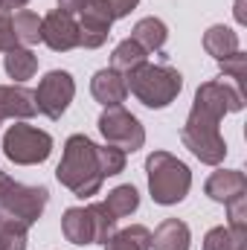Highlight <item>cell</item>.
I'll return each mask as SVG.
<instances>
[{
  "instance_id": "6",
  "label": "cell",
  "mask_w": 247,
  "mask_h": 250,
  "mask_svg": "<svg viewBox=\"0 0 247 250\" xmlns=\"http://www.w3.org/2000/svg\"><path fill=\"white\" fill-rule=\"evenodd\" d=\"M47 201H50L47 187H26V184L12 181L9 189L0 195V215L12 218V221H21L23 227H32L41 218Z\"/></svg>"
},
{
  "instance_id": "34",
  "label": "cell",
  "mask_w": 247,
  "mask_h": 250,
  "mask_svg": "<svg viewBox=\"0 0 247 250\" xmlns=\"http://www.w3.org/2000/svg\"><path fill=\"white\" fill-rule=\"evenodd\" d=\"M9 184H12V178H9V175H6V172L0 169V195H3L6 189H9Z\"/></svg>"
},
{
  "instance_id": "21",
  "label": "cell",
  "mask_w": 247,
  "mask_h": 250,
  "mask_svg": "<svg viewBox=\"0 0 247 250\" xmlns=\"http://www.w3.org/2000/svg\"><path fill=\"white\" fill-rule=\"evenodd\" d=\"M204 250H247V230H230L227 224L212 227L204 236Z\"/></svg>"
},
{
  "instance_id": "26",
  "label": "cell",
  "mask_w": 247,
  "mask_h": 250,
  "mask_svg": "<svg viewBox=\"0 0 247 250\" xmlns=\"http://www.w3.org/2000/svg\"><path fill=\"white\" fill-rule=\"evenodd\" d=\"M125 160H128V154H125L123 148H117V146H99V166H102L105 178L120 175L125 169Z\"/></svg>"
},
{
  "instance_id": "3",
  "label": "cell",
  "mask_w": 247,
  "mask_h": 250,
  "mask_svg": "<svg viewBox=\"0 0 247 250\" xmlns=\"http://www.w3.org/2000/svg\"><path fill=\"white\" fill-rule=\"evenodd\" d=\"M125 84H128V93H134L145 108H169L178 93L184 90V76L172 67V64H140L137 70H131L125 76Z\"/></svg>"
},
{
  "instance_id": "23",
  "label": "cell",
  "mask_w": 247,
  "mask_h": 250,
  "mask_svg": "<svg viewBox=\"0 0 247 250\" xmlns=\"http://www.w3.org/2000/svg\"><path fill=\"white\" fill-rule=\"evenodd\" d=\"M111 35V23L99 21V18H90V15H82V23H79V47L84 50H96L108 41Z\"/></svg>"
},
{
  "instance_id": "24",
  "label": "cell",
  "mask_w": 247,
  "mask_h": 250,
  "mask_svg": "<svg viewBox=\"0 0 247 250\" xmlns=\"http://www.w3.org/2000/svg\"><path fill=\"white\" fill-rule=\"evenodd\" d=\"M87 212L93 218V233H96V242L105 245L114 233H117V218L114 212L105 207V201H96V204H87Z\"/></svg>"
},
{
  "instance_id": "11",
  "label": "cell",
  "mask_w": 247,
  "mask_h": 250,
  "mask_svg": "<svg viewBox=\"0 0 247 250\" xmlns=\"http://www.w3.org/2000/svg\"><path fill=\"white\" fill-rule=\"evenodd\" d=\"M90 93L99 105L111 108V105H123L125 96H128V84H125V76L117 73L114 67H105V70H96L93 79H90Z\"/></svg>"
},
{
  "instance_id": "12",
  "label": "cell",
  "mask_w": 247,
  "mask_h": 250,
  "mask_svg": "<svg viewBox=\"0 0 247 250\" xmlns=\"http://www.w3.org/2000/svg\"><path fill=\"white\" fill-rule=\"evenodd\" d=\"M204 192L212 201H218V204H230L233 198L247 195V178H245V172H239V169H218V172H212L206 178Z\"/></svg>"
},
{
  "instance_id": "14",
  "label": "cell",
  "mask_w": 247,
  "mask_h": 250,
  "mask_svg": "<svg viewBox=\"0 0 247 250\" xmlns=\"http://www.w3.org/2000/svg\"><path fill=\"white\" fill-rule=\"evenodd\" d=\"M192 233L181 218H166L151 233V250H189Z\"/></svg>"
},
{
  "instance_id": "20",
  "label": "cell",
  "mask_w": 247,
  "mask_h": 250,
  "mask_svg": "<svg viewBox=\"0 0 247 250\" xmlns=\"http://www.w3.org/2000/svg\"><path fill=\"white\" fill-rule=\"evenodd\" d=\"M12 32H15V41L21 47L38 44L41 41V18L32 9H18L12 18Z\"/></svg>"
},
{
  "instance_id": "16",
  "label": "cell",
  "mask_w": 247,
  "mask_h": 250,
  "mask_svg": "<svg viewBox=\"0 0 247 250\" xmlns=\"http://www.w3.org/2000/svg\"><path fill=\"white\" fill-rule=\"evenodd\" d=\"M204 50H206L215 62H224L227 56H233V53L239 50V35H236L230 26L215 23V26H209V29L204 32Z\"/></svg>"
},
{
  "instance_id": "35",
  "label": "cell",
  "mask_w": 247,
  "mask_h": 250,
  "mask_svg": "<svg viewBox=\"0 0 247 250\" xmlns=\"http://www.w3.org/2000/svg\"><path fill=\"white\" fill-rule=\"evenodd\" d=\"M0 227H3V215H0Z\"/></svg>"
},
{
  "instance_id": "19",
  "label": "cell",
  "mask_w": 247,
  "mask_h": 250,
  "mask_svg": "<svg viewBox=\"0 0 247 250\" xmlns=\"http://www.w3.org/2000/svg\"><path fill=\"white\" fill-rule=\"evenodd\" d=\"M148 62V53L134 41V38H125V41H120L117 47H114V53H111V67L117 70V73H123V76H128L131 70H137L140 64Z\"/></svg>"
},
{
  "instance_id": "1",
  "label": "cell",
  "mask_w": 247,
  "mask_h": 250,
  "mask_svg": "<svg viewBox=\"0 0 247 250\" xmlns=\"http://www.w3.org/2000/svg\"><path fill=\"white\" fill-rule=\"evenodd\" d=\"M245 108V93L221 79L204 82L195 93L192 111L181 128L184 146L206 166H218L227 157V143L221 137V120Z\"/></svg>"
},
{
  "instance_id": "8",
  "label": "cell",
  "mask_w": 247,
  "mask_h": 250,
  "mask_svg": "<svg viewBox=\"0 0 247 250\" xmlns=\"http://www.w3.org/2000/svg\"><path fill=\"white\" fill-rule=\"evenodd\" d=\"M76 96V82L67 70H50L38 90H35V102H38V114H44L47 120H62L64 111L70 108Z\"/></svg>"
},
{
  "instance_id": "5",
  "label": "cell",
  "mask_w": 247,
  "mask_h": 250,
  "mask_svg": "<svg viewBox=\"0 0 247 250\" xmlns=\"http://www.w3.org/2000/svg\"><path fill=\"white\" fill-rule=\"evenodd\" d=\"M53 151V137L35 125L15 123L3 134V154L18 166H35L44 163Z\"/></svg>"
},
{
  "instance_id": "13",
  "label": "cell",
  "mask_w": 247,
  "mask_h": 250,
  "mask_svg": "<svg viewBox=\"0 0 247 250\" xmlns=\"http://www.w3.org/2000/svg\"><path fill=\"white\" fill-rule=\"evenodd\" d=\"M62 233L67 242L73 245H96V233H93V218L87 212V207H70L62 215Z\"/></svg>"
},
{
  "instance_id": "4",
  "label": "cell",
  "mask_w": 247,
  "mask_h": 250,
  "mask_svg": "<svg viewBox=\"0 0 247 250\" xmlns=\"http://www.w3.org/2000/svg\"><path fill=\"white\" fill-rule=\"evenodd\" d=\"M145 172H148V192L154 198V204L160 207H175L181 204L189 189H192V172L181 157H175L172 151H154L145 160Z\"/></svg>"
},
{
  "instance_id": "10",
  "label": "cell",
  "mask_w": 247,
  "mask_h": 250,
  "mask_svg": "<svg viewBox=\"0 0 247 250\" xmlns=\"http://www.w3.org/2000/svg\"><path fill=\"white\" fill-rule=\"evenodd\" d=\"M38 114V102H35V90L23 87V84H0V123L3 120H32Z\"/></svg>"
},
{
  "instance_id": "22",
  "label": "cell",
  "mask_w": 247,
  "mask_h": 250,
  "mask_svg": "<svg viewBox=\"0 0 247 250\" xmlns=\"http://www.w3.org/2000/svg\"><path fill=\"white\" fill-rule=\"evenodd\" d=\"M105 207L114 212V218H125V215L137 212V207H140V192L131 187V184H123V187H117V189L108 192Z\"/></svg>"
},
{
  "instance_id": "31",
  "label": "cell",
  "mask_w": 247,
  "mask_h": 250,
  "mask_svg": "<svg viewBox=\"0 0 247 250\" xmlns=\"http://www.w3.org/2000/svg\"><path fill=\"white\" fill-rule=\"evenodd\" d=\"M82 6H84V0H59V9L62 12H70V15L82 12Z\"/></svg>"
},
{
  "instance_id": "2",
  "label": "cell",
  "mask_w": 247,
  "mask_h": 250,
  "mask_svg": "<svg viewBox=\"0 0 247 250\" xmlns=\"http://www.w3.org/2000/svg\"><path fill=\"white\" fill-rule=\"evenodd\" d=\"M56 178L76 198L96 195L102 189V184H105V175H102V166H99V146L90 137H84V134L67 137L62 163L56 169Z\"/></svg>"
},
{
  "instance_id": "33",
  "label": "cell",
  "mask_w": 247,
  "mask_h": 250,
  "mask_svg": "<svg viewBox=\"0 0 247 250\" xmlns=\"http://www.w3.org/2000/svg\"><path fill=\"white\" fill-rule=\"evenodd\" d=\"M245 3H247V0H236V21H239V23H247V15H245Z\"/></svg>"
},
{
  "instance_id": "29",
  "label": "cell",
  "mask_w": 247,
  "mask_h": 250,
  "mask_svg": "<svg viewBox=\"0 0 247 250\" xmlns=\"http://www.w3.org/2000/svg\"><path fill=\"white\" fill-rule=\"evenodd\" d=\"M12 47H18L15 32H12V18H9V12H0V53H6Z\"/></svg>"
},
{
  "instance_id": "9",
  "label": "cell",
  "mask_w": 247,
  "mask_h": 250,
  "mask_svg": "<svg viewBox=\"0 0 247 250\" xmlns=\"http://www.w3.org/2000/svg\"><path fill=\"white\" fill-rule=\"evenodd\" d=\"M41 41L56 50V53H67L73 47H79V23L70 12H50L47 18H41Z\"/></svg>"
},
{
  "instance_id": "32",
  "label": "cell",
  "mask_w": 247,
  "mask_h": 250,
  "mask_svg": "<svg viewBox=\"0 0 247 250\" xmlns=\"http://www.w3.org/2000/svg\"><path fill=\"white\" fill-rule=\"evenodd\" d=\"M26 3H29V0H3V9H6V12H15V9H23Z\"/></svg>"
},
{
  "instance_id": "15",
  "label": "cell",
  "mask_w": 247,
  "mask_h": 250,
  "mask_svg": "<svg viewBox=\"0 0 247 250\" xmlns=\"http://www.w3.org/2000/svg\"><path fill=\"white\" fill-rule=\"evenodd\" d=\"M131 38L145 50V53H160L166 47V38H169V29L160 18H143L134 23L131 29Z\"/></svg>"
},
{
  "instance_id": "27",
  "label": "cell",
  "mask_w": 247,
  "mask_h": 250,
  "mask_svg": "<svg viewBox=\"0 0 247 250\" xmlns=\"http://www.w3.org/2000/svg\"><path fill=\"white\" fill-rule=\"evenodd\" d=\"M245 62H247V56L242 53V50H236L233 56H227L224 62H218L221 73H224V76H230V79L236 82V87H239V90L245 87ZM242 93H245V90H242Z\"/></svg>"
},
{
  "instance_id": "28",
  "label": "cell",
  "mask_w": 247,
  "mask_h": 250,
  "mask_svg": "<svg viewBox=\"0 0 247 250\" xmlns=\"http://www.w3.org/2000/svg\"><path fill=\"white\" fill-rule=\"evenodd\" d=\"M227 207V227L230 230H247V195H239V198H233L230 204H224Z\"/></svg>"
},
{
  "instance_id": "30",
  "label": "cell",
  "mask_w": 247,
  "mask_h": 250,
  "mask_svg": "<svg viewBox=\"0 0 247 250\" xmlns=\"http://www.w3.org/2000/svg\"><path fill=\"white\" fill-rule=\"evenodd\" d=\"M102 3H105V9L111 12V18L120 21V18H125V15H131V9H134L140 0H102Z\"/></svg>"
},
{
  "instance_id": "7",
  "label": "cell",
  "mask_w": 247,
  "mask_h": 250,
  "mask_svg": "<svg viewBox=\"0 0 247 250\" xmlns=\"http://www.w3.org/2000/svg\"><path fill=\"white\" fill-rule=\"evenodd\" d=\"M99 131L108 140V146L123 148L125 154L140 151L145 146V128L140 125V120L131 111H125L123 105H111L99 114Z\"/></svg>"
},
{
  "instance_id": "25",
  "label": "cell",
  "mask_w": 247,
  "mask_h": 250,
  "mask_svg": "<svg viewBox=\"0 0 247 250\" xmlns=\"http://www.w3.org/2000/svg\"><path fill=\"white\" fill-rule=\"evenodd\" d=\"M26 230L21 221H12V218H3V227H0V250H26Z\"/></svg>"
},
{
  "instance_id": "18",
  "label": "cell",
  "mask_w": 247,
  "mask_h": 250,
  "mask_svg": "<svg viewBox=\"0 0 247 250\" xmlns=\"http://www.w3.org/2000/svg\"><path fill=\"white\" fill-rule=\"evenodd\" d=\"M105 250H151V230L143 224H131L125 230H117L105 242Z\"/></svg>"
},
{
  "instance_id": "17",
  "label": "cell",
  "mask_w": 247,
  "mask_h": 250,
  "mask_svg": "<svg viewBox=\"0 0 247 250\" xmlns=\"http://www.w3.org/2000/svg\"><path fill=\"white\" fill-rule=\"evenodd\" d=\"M3 67H6L9 79H15V82L21 84V82H26V79L35 76V70H38V56H35L29 47H21V44H18V47L6 50Z\"/></svg>"
},
{
  "instance_id": "36",
  "label": "cell",
  "mask_w": 247,
  "mask_h": 250,
  "mask_svg": "<svg viewBox=\"0 0 247 250\" xmlns=\"http://www.w3.org/2000/svg\"><path fill=\"white\" fill-rule=\"evenodd\" d=\"M0 9H3V0H0Z\"/></svg>"
}]
</instances>
